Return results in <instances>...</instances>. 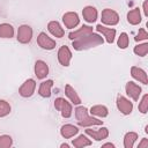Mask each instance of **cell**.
<instances>
[{
  "instance_id": "1",
  "label": "cell",
  "mask_w": 148,
  "mask_h": 148,
  "mask_svg": "<svg viewBox=\"0 0 148 148\" xmlns=\"http://www.w3.org/2000/svg\"><path fill=\"white\" fill-rule=\"evenodd\" d=\"M103 43H104V38L101 35L91 32L89 35H86V36L79 38V39L73 40L72 46L76 51H83V50H88V49L102 45Z\"/></svg>"
},
{
  "instance_id": "2",
  "label": "cell",
  "mask_w": 148,
  "mask_h": 148,
  "mask_svg": "<svg viewBox=\"0 0 148 148\" xmlns=\"http://www.w3.org/2000/svg\"><path fill=\"white\" fill-rule=\"evenodd\" d=\"M54 108H56V110H58L61 113V116L64 118H69L72 116V113H73L72 104L68 101H66L65 98H62V97L56 98V101H54Z\"/></svg>"
},
{
  "instance_id": "3",
  "label": "cell",
  "mask_w": 148,
  "mask_h": 148,
  "mask_svg": "<svg viewBox=\"0 0 148 148\" xmlns=\"http://www.w3.org/2000/svg\"><path fill=\"white\" fill-rule=\"evenodd\" d=\"M101 20H102V23L105 24V25H117L118 22H119V15L116 10L111 9V8H105L103 9L102 12V15H101Z\"/></svg>"
},
{
  "instance_id": "4",
  "label": "cell",
  "mask_w": 148,
  "mask_h": 148,
  "mask_svg": "<svg viewBox=\"0 0 148 148\" xmlns=\"http://www.w3.org/2000/svg\"><path fill=\"white\" fill-rule=\"evenodd\" d=\"M17 42L21 44H28L30 43L32 38V28L28 24H22L18 27L17 30Z\"/></svg>"
},
{
  "instance_id": "5",
  "label": "cell",
  "mask_w": 148,
  "mask_h": 148,
  "mask_svg": "<svg viewBox=\"0 0 148 148\" xmlns=\"http://www.w3.org/2000/svg\"><path fill=\"white\" fill-rule=\"evenodd\" d=\"M116 104H117V109L120 111V113H123L125 116L131 114L132 111H133V103L130 99H127L126 97L121 96V95L117 96Z\"/></svg>"
},
{
  "instance_id": "6",
  "label": "cell",
  "mask_w": 148,
  "mask_h": 148,
  "mask_svg": "<svg viewBox=\"0 0 148 148\" xmlns=\"http://www.w3.org/2000/svg\"><path fill=\"white\" fill-rule=\"evenodd\" d=\"M35 89H36V81L34 79H28L18 88V94H20V96L28 98V97H31L34 95Z\"/></svg>"
},
{
  "instance_id": "7",
  "label": "cell",
  "mask_w": 148,
  "mask_h": 148,
  "mask_svg": "<svg viewBox=\"0 0 148 148\" xmlns=\"http://www.w3.org/2000/svg\"><path fill=\"white\" fill-rule=\"evenodd\" d=\"M37 44L43 49V50H47L51 51L56 47V40L52 39L51 37H49L46 35V32H39V35L37 36Z\"/></svg>"
},
{
  "instance_id": "8",
  "label": "cell",
  "mask_w": 148,
  "mask_h": 148,
  "mask_svg": "<svg viewBox=\"0 0 148 148\" xmlns=\"http://www.w3.org/2000/svg\"><path fill=\"white\" fill-rule=\"evenodd\" d=\"M71 60H72V52H71L69 47L66 46V45L60 46V49L58 50V61H59V64L64 67H67V66H69Z\"/></svg>"
},
{
  "instance_id": "9",
  "label": "cell",
  "mask_w": 148,
  "mask_h": 148,
  "mask_svg": "<svg viewBox=\"0 0 148 148\" xmlns=\"http://www.w3.org/2000/svg\"><path fill=\"white\" fill-rule=\"evenodd\" d=\"M125 90H126L127 96H130L134 102L139 101V97H140V95H141V92H142L141 87H140L139 84H136L135 82H133V81H128V82L126 83Z\"/></svg>"
},
{
  "instance_id": "10",
  "label": "cell",
  "mask_w": 148,
  "mask_h": 148,
  "mask_svg": "<svg viewBox=\"0 0 148 148\" xmlns=\"http://www.w3.org/2000/svg\"><path fill=\"white\" fill-rule=\"evenodd\" d=\"M62 22H64L66 28L73 29V28L79 25L80 18H79L77 13H75V12H67V13H65L62 15Z\"/></svg>"
},
{
  "instance_id": "11",
  "label": "cell",
  "mask_w": 148,
  "mask_h": 148,
  "mask_svg": "<svg viewBox=\"0 0 148 148\" xmlns=\"http://www.w3.org/2000/svg\"><path fill=\"white\" fill-rule=\"evenodd\" d=\"M86 134L89 135L90 138H92L95 141H102L105 140L109 136V130L106 127H101L98 130H92V128H87L86 130Z\"/></svg>"
},
{
  "instance_id": "12",
  "label": "cell",
  "mask_w": 148,
  "mask_h": 148,
  "mask_svg": "<svg viewBox=\"0 0 148 148\" xmlns=\"http://www.w3.org/2000/svg\"><path fill=\"white\" fill-rule=\"evenodd\" d=\"M96 30L99 34L103 35V37L105 38L106 43L112 44L114 42V38H116V29H113V28H106L103 24H97L96 25Z\"/></svg>"
},
{
  "instance_id": "13",
  "label": "cell",
  "mask_w": 148,
  "mask_h": 148,
  "mask_svg": "<svg viewBox=\"0 0 148 148\" xmlns=\"http://www.w3.org/2000/svg\"><path fill=\"white\" fill-rule=\"evenodd\" d=\"M131 76L139 81L140 83L142 84H148V76H147V73L146 71H143L142 68L140 67H136V66H132L131 67Z\"/></svg>"
},
{
  "instance_id": "14",
  "label": "cell",
  "mask_w": 148,
  "mask_h": 148,
  "mask_svg": "<svg viewBox=\"0 0 148 148\" xmlns=\"http://www.w3.org/2000/svg\"><path fill=\"white\" fill-rule=\"evenodd\" d=\"M49 74V66L44 60H37L35 62V75L37 79L43 80Z\"/></svg>"
},
{
  "instance_id": "15",
  "label": "cell",
  "mask_w": 148,
  "mask_h": 148,
  "mask_svg": "<svg viewBox=\"0 0 148 148\" xmlns=\"http://www.w3.org/2000/svg\"><path fill=\"white\" fill-rule=\"evenodd\" d=\"M82 16H83L86 22L94 23V22H96L97 17H98V12L92 6H86L83 8V10H82Z\"/></svg>"
},
{
  "instance_id": "16",
  "label": "cell",
  "mask_w": 148,
  "mask_h": 148,
  "mask_svg": "<svg viewBox=\"0 0 148 148\" xmlns=\"http://www.w3.org/2000/svg\"><path fill=\"white\" fill-rule=\"evenodd\" d=\"M47 30L52 36H54L57 38H61L65 35V30L58 21H50L47 23Z\"/></svg>"
},
{
  "instance_id": "17",
  "label": "cell",
  "mask_w": 148,
  "mask_h": 148,
  "mask_svg": "<svg viewBox=\"0 0 148 148\" xmlns=\"http://www.w3.org/2000/svg\"><path fill=\"white\" fill-rule=\"evenodd\" d=\"M77 133H79V128L73 124H65L60 128V134L64 139H71Z\"/></svg>"
},
{
  "instance_id": "18",
  "label": "cell",
  "mask_w": 148,
  "mask_h": 148,
  "mask_svg": "<svg viewBox=\"0 0 148 148\" xmlns=\"http://www.w3.org/2000/svg\"><path fill=\"white\" fill-rule=\"evenodd\" d=\"M92 32V28L90 25H82L81 28H79L77 30H74L72 32L68 34V38L71 40H75V39H79L86 35H89Z\"/></svg>"
},
{
  "instance_id": "19",
  "label": "cell",
  "mask_w": 148,
  "mask_h": 148,
  "mask_svg": "<svg viewBox=\"0 0 148 148\" xmlns=\"http://www.w3.org/2000/svg\"><path fill=\"white\" fill-rule=\"evenodd\" d=\"M65 95L67 96V98L71 101L72 104L74 105H80L81 104V98L77 95L76 90L71 86V84H66L65 86Z\"/></svg>"
},
{
  "instance_id": "20",
  "label": "cell",
  "mask_w": 148,
  "mask_h": 148,
  "mask_svg": "<svg viewBox=\"0 0 148 148\" xmlns=\"http://www.w3.org/2000/svg\"><path fill=\"white\" fill-rule=\"evenodd\" d=\"M53 87V80H46V81H43L38 88V94L39 96L44 97V98H49L51 97V89Z\"/></svg>"
},
{
  "instance_id": "21",
  "label": "cell",
  "mask_w": 148,
  "mask_h": 148,
  "mask_svg": "<svg viewBox=\"0 0 148 148\" xmlns=\"http://www.w3.org/2000/svg\"><path fill=\"white\" fill-rule=\"evenodd\" d=\"M90 114L94 116V117H98V118H105L108 117L109 114V110L105 105H101V104H97V105H92L89 110Z\"/></svg>"
},
{
  "instance_id": "22",
  "label": "cell",
  "mask_w": 148,
  "mask_h": 148,
  "mask_svg": "<svg viewBox=\"0 0 148 148\" xmlns=\"http://www.w3.org/2000/svg\"><path fill=\"white\" fill-rule=\"evenodd\" d=\"M103 124V120H99L98 118L94 117V116H87L84 119L77 121V125L79 126H82V127H90V126H99Z\"/></svg>"
},
{
  "instance_id": "23",
  "label": "cell",
  "mask_w": 148,
  "mask_h": 148,
  "mask_svg": "<svg viewBox=\"0 0 148 148\" xmlns=\"http://www.w3.org/2000/svg\"><path fill=\"white\" fill-rule=\"evenodd\" d=\"M141 12L139 8H134L127 13V22L132 25H136L141 22Z\"/></svg>"
},
{
  "instance_id": "24",
  "label": "cell",
  "mask_w": 148,
  "mask_h": 148,
  "mask_svg": "<svg viewBox=\"0 0 148 148\" xmlns=\"http://www.w3.org/2000/svg\"><path fill=\"white\" fill-rule=\"evenodd\" d=\"M14 36V28L9 23L0 24V37L1 38H12Z\"/></svg>"
},
{
  "instance_id": "25",
  "label": "cell",
  "mask_w": 148,
  "mask_h": 148,
  "mask_svg": "<svg viewBox=\"0 0 148 148\" xmlns=\"http://www.w3.org/2000/svg\"><path fill=\"white\" fill-rule=\"evenodd\" d=\"M91 143H92L91 140H90L89 138H87L86 135H83V134L79 135L76 139H73V141H72V145H73L74 147H76V148L88 147V146H90Z\"/></svg>"
},
{
  "instance_id": "26",
  "label": "cell",
  "mask_w": 148,
  "mask_h": 148,
  "mask_svg": "<svg viewBox=\"0 0 148 148\" xmlns=\"http://www.w3.org/2000/svg\"><path fill=\"white\" fill-rule=\"evenodd\" d=\"M136 140H138V133L127 132L124 136V147L125 148H133Z\"/></svg>"
},
{
  "instance_id": "27",
  "label": "cell",
  "mask_w": 148,
  "mask_h": 148,
  "mask_svg": "<svg viewBox=\"0 0 148 148\" xmlns=\"http://www.w3.org/2000/svg\"><path fill=\"white\" fill-rule=\"evenodd\" d=\"M10 111H12L10 104L5 99H0V118L8 116Z\"/></svg>"
},
{
  "instance_id": "28",
  "label": "cell",
  "mask_w": 148,
  "mask_h": 148,
  "mask_svg": "<svg viewBox=\"0 0 148 148\" xmlns=\"http://www.w3.org/2000/svg\"><path fill=\"white\" fill-rule=\"evenodd\" d=\"M130 44V38H128V35L126 32H121L120 36L118 37V40H117V45L119 49H126Z\"/></svg>"
},
{
  "instance_id": "29",
  "label": "cell",
  "mask_w": 148,
  "mask_h": 148,
  "mask_svg": "<svg viewBox=\"0 0 148 148\" xmlns=\"http://www.w3.org/2000/svg\"><path fill=\"white\" fill-rule=\"evenodd\" d=\"M133 52L139 57H145L148 53V43H142V44L134 46Z\"/></svg>"
},
{
  "instance_id": "30",
  "label": "cell",
  "mask_w": 148,
  "mask_h": 148,
  "mask_svg": "<svg viewBox=\"0 0 148 148\" xmlns=\"http://www.w3.org/2000/svg\"><path fill=\"white\" fill-rule=\"evenodd\" d=\"M87 116H89V114H88V109L86 106L79 105V106L75 108V118H76V121H80V120L84 119Z\"/></svg>"
},
{
  "instance_id": "31",
  "label": "cell",
  "mask_w": 148,
  "mask_h": 148,
  "mask_svg": "<svg viewBox=\"0 0 148 148\" xmlns=\"http://www.w3.org/2000/svg\"><path fill=\"white\" fill-rule=\"evenodd\" d=\"M139 111L143 114H146L148 112V94H145L139 103V106H138Z\"/></svg>"
},
{
  "instance_id": "32",
  "label": "cell",
  "mask_w": 148,
  "mask_h": 148,
  "mask_svg": "<svg viewBox=\"0 0 148 148\" xmlns=\"http://www.w3.org/2000/svg\"><path fill=\"white\" fill-rule=\"evenodd\" d=\"M13 145V139L10 135H0V148H9Z\"/></svg>"
},
{
  "instance_id": "33",
  "label": "cell",
  "mask_w": 148,
  "mask_h": 148,
  "mask_svg": "<svg viewBox=\"0 0 148 148\" xmlns=\"http://www.w3.org/2000/svg\"><path fill=\"white\" fill-rule=\"evenodd\" d=\"M148 38V32L146 31V29H143V28H141V29H139V32L136 34V36L134 37V39H135V42H141V40H146Z\"/></svg>"
},
{
  "instance_id": "34",
  "label": "cell",
  "mask_w": 148,
  "mask_h": 148,
  "mask_svg": "<svg viewBox=\"0 0 148 148\" xmlns=\"http://www.w3.org/2000/svg\"><path fill=\"white\" fill-rule=\"evenodd\" d=\"M139 148H148V139L147 138H142L141 141L139 142Z\"/></svg>"
},
{
  "instance_id": "35",
  "label": "cell",
  "mask_w": 148,
  "mask_h": 148,
  "mask_svg": "<svg viewBox=\"0 0 148 148\" xmlns=\"http://www.w3.org/2000/svg\"><path fill=\"white\" fill-rule=\"evenodd\" d=\"M147 5H148V0H145L143 1V14H145V16H148V7H147Z\"/></svg>"
},
{
  "instance_id": "36",
  "label": "cell",
  "mask_w": 148,
  "mask_h": 148,
  "mask_svg": "<svg viewBox=\"0 0 148 148\" xmlns=\"http://www.w3.org/2000/svg\"><path fill=\"white\" fill-rule=\"evenodd\" d=\"M102 147H111V148H114V145L111 143V142H106V143H104Z\"/></svg>"
},
{
  "instance_id": "37",
  "label": "cell",
  "mask_w": 148,
  "mask_h": 148,
  "mask_svg": "<svg viewBox=\"0 0 148 148\" xmlns=\"http://www.w3.org/2000/svg\"><path fill=\"white\" fill-rule=\"evenodd\" d=\"M60 147H61V148H64V147H65V148H68V147H69V145H67V143H61V145H60Z\"/></svg>"
}]
</instances>
